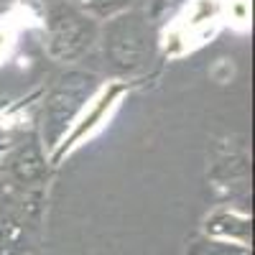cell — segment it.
I'll return each mask as SVG.
<instances>
[{"mask_svg":"<svg viewBox=\"0 0 255 255\" xmlns=\"http://www.w3.org/2000/svg\"><path fill=\"white\" fill-rule=\"evenodd\" d=\"M102 74L130 79L153 67L158 54V33L151 15L143 8L125 10L108 18L97 31L95 51Z\"/></svg>","mask_w":255,"mask_h":255,"instance_id":"1","label":"cell"},{"mask_svg":"<svg viewBox=\"0 0 255 255\" xmlns=\"http://www.w3.org/2000/svg\"><path fill=\"white\" fill-rule=\"evenodd\" d=\"M97 87H100V74L95 69H82V67L64 69L49 82L46 95L41 100L38 128H36L44 151L59 148L61 138L67 135L79 110L92 100Z\"/></svg>","mask_w":255,"mask_h":255,"instance_id":"2","label":"cell"},{"mask_svg":"<svg viewBox=\"0 0 255 255\" xmlns=\"http://www.w3.org/2000/svg\"><path fill=\"white\" fill-rule=\"evenodd\" d=\"M46 54L59 64H77L92 56L100 23L74 0H44Z\"/></svg>","mask_w":255,"mask_h":255,"instance_id":"3","label":"cell"},{"mask_svg":"<svg viewBox=\"0 0 255 255\" xmlns=\"http://www.w3.org/2000/svg\"><path fill=\"white\" fill-rule=\"evenodd\" d=\"M41 189H5L0 194V255H26L41 235Z\"/></svg>","mask_w":255,"mask_h":255,"instance_id":"4","label":"cell"},{"mask_svg":"<svg viewBox=\"0 0 255 255\" xmlns=\"http://www.w3.org/2000/svg\"><path fill=\"white\" fill-rule=\"evenodd\" d=\"M0 179H3L5 189H20V191L41 189L46 184L49 158L36 130L26 133L20 140L13 143V148L0 163Z\"/></svg>","mask_w":255,"mask_h":255,"instance_id":"5","label":"cell"},{"mask_svg":"<svg viewBox=\"0 0 255 255\" xmlns=\"http://www.w3.org/2000/svg\"><path fill=\"white\" fill-rule=\"evenodd\" d=\"M209 176L217 181V186H238V191L248 194L250 179V151L245 135H227L222 143L212 148Z\"/></svg>","mask_w":255,"mask_h":255,"instance_id":"6","label":"cell"},{"mask_svg":"<svg viewBox=\"0 0 255 255\" xmlns=\"http://www.w3.org/2000/svg\"><path fill=\"white\" fill-rule=\"evenodd\" d=\"M204 238L250 248V243H253V220L245 215V212L230 209V207L215 209L204 220Z\"/></svg>","mask_w":255,"mask_h":255,"instance_id":"7","label":"cell"},{"mask_svg":"<svg viewBox=\"0 0 255 255\" xmlns=\"http://www.w3.org/2000/svg\"><path fill=\"white\" fill-rule=\"evenodd\" d=\"M74 3H77L84 13H90L95 20H97V18L108 20V18H113V15L125 13V10L143 8V0H74Z\"/></svg>","mask_w":255,"mask_h":255,"instance_id":"8","label":"cell"},{"mask_svg":"<svg viewBox=\"0 0 255 255\" xmlns=\"http://www.w3.org/2000/svg\"><path fill=\"white\" fill-rule=\"evenodd\" d=\"M189 255H253L250 248L245 245H235V243H222V240H209V238H199L191 243Z\"/></svg>","mask_w":255,"mask_h":255,"instance_id":"9","label":"cell"},{"mask_svg":"<svg viewBox=\"0 0 255 255\" xmlns=\"http://www.w3.org/2000/svg\"><path fill=\"white\" fill-rule=\"evenodd\" d=\"M3 191H5V184H3V179H0V194H3Z\"/></svg>","mask_w":255,"mask_h":255,"instance_id":"10","label":"cell"},{"mask_svg":"<svg viewBox=\"0 0 255 255\" xmlns=\"http://www.w3.org/2000/svg\"><path fill=\"white\" fill-rule=\"evenodd\" d=\"M5 3H13V0H0V5H5Z\"/></svg>","mask_w":255,"mask_h":255,"instance_id":"11","label":"cell"}]
</instances>
